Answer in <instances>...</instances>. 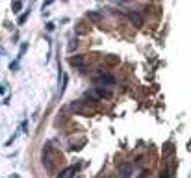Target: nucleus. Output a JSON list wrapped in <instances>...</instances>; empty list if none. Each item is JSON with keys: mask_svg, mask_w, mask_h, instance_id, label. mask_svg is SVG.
<instances>
[{"mask_svg": "<svg viewBox=\"0 0 191 178\" xmlns=\"http://www.w3.org/2000/svg\"><path fill=\"white\" fill-rule=\"evenodd\" d=\"M95 84L104 85V87H113V85L117 84V80H115L113 74H110V73H100V74L95 76Z\"/></svg>", "mask_w": 191, "mask_h": 178, "instance_id": "f257e3e1", "label": "nucleus"}, {"mask_svg": "<svg viewBox=\"0 0 191 178\" xmlns=\"http://www.w3.org/2000/svg\"><path fill=\"white\" fill-rule=\"evenodd\" d=\"M71 63H72L74 67H78L82 73H85V58H84V56H74V58H71Z\"/></svg>", "mask_w": 191, "mask_h": 178, "instance_id": "f03ea898", "label": "nucleus"}, {"mask_svg": "<svg viewBox=\"0 0 191 178\" xmlns=\"http://www.w3.org/2000/svg\"><path fill=\"white\" fill-rule=\"evenodd\" d=\"M74 175V167H69V169H63V171L60 173V176L61 178H67V176H72Z\"/></svg>", "mask_w": 191, "mask_h": 178, "instance_id": "7ed1b4c3", "label": "nucleus"}, {"mask_svg": "<svg viewBox=\"0 0 191 178\" xmlns=\"http://www.w3.org/2000/svg\"><path fill=\"white\" fill-rule=\"evenodd\" d=\"M121 175H123V176H130L132 175V167H130V165H124V167H121Z\"/></svg>", "mask_w": 191, "mask_h": 178, "instance_id": "20e7f679", "label": "nucleus"}, {"mask_svg": "<svg viewBox=\"0 0 191 178\" xmlns=\"http://www.w3.org/2000/svg\"><path fill=\"white\" fill-rule=\"evenodd\" d=\"M28 15H30V9H28V11H24V13H22V17L19 19V24H24V22H26V19H28Z\"/></svg>", "mask_w": 191, "mask_h": 178, "instance_id": "39448f33", "label": "nucleus"}, {"mask_svg": "<svg viewBox=\"0 0 191 178\" xmlns=\"http://www.w3.org/2000/svg\"><path fill=\"white\" fill-rule=\"evenodd\" d=\"M11 7H13V11H15V13H17V11H21V7H22L21 0H19V2H13V6H11Z\"/></svg>", "mask_w": 191, "mask_h": 178, "instance_id": "423d86ee", "label": "nucleus"}, {"mask_svg": "<svg viewBox=\"0 0 191 178\" xmlns=\"http://www.w3.org/2000/svg\"><path fill=\"white\" fill-rule=\"evenodd\" d=\"M52 2H54V0H45V4H43V9H46V7H48Z\"/></svg>", "mask_w": 191, "mask_h": 178, "instance_id": "0eeeda50", "label": "nucleus"}, {"mask_svg": "<svg viewBox=\"0 0 191 178\" xmlns=\"http://www.w3.org/2000/svg\"><path fill=\"white\" fill-rule=\"evenodd\" d=\"M76 48V41H71L69 43V50H74Z\"/></svg>", "mask_w": 191, "mask_h": 178, "instance_id": "6e6552de", "label": "nucleus"}, {"mask_svg": "<svg viewBox=\"0 0 191 178\" xmlns=\"http://www.w3.org/2000/svg\"><path fill=\"white\" fill-rule=\"evenodd\" d=\"M46 30H48V32L54 30V24H52V22H48V24H46Z\"/></svg>", "mask_w": 191, "mask_h": 178, "instance_id": "1a4fd4ad", "label": "nucleus"}, {"mask_svg": "<svg viewBox=\"0 0 191 178\" xmlns=\"http://www.w3.org/2000/svg\"><path fill=\"white\" fill-rule=\"evenodd\" d=\"M2 93H6V85H2V87H0V95Z\"/></svg>", "mask_w": 191, "mask_h": 178, "instance_id": "9d476101", "label": "nucleus"}]
</instances>
